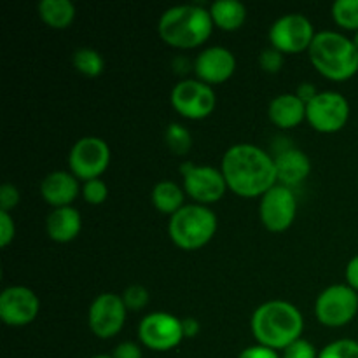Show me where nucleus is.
<instances>
[{
  "label": "nucleus",
  "mask_w": 358,
  "mask_h": 358,
  "mask_svg": "<svg viewBox=\"0 0 358 358\" xmlns=\"http://www.w3.org/2000/svg\"><path fill=\"white\" fill-rule=\"evenodd\" d=\"M227 187L243 198H254L268 192L276 180L275 157L252 143L229 147L220 164Z\"/></svg>",
  "instance_id": "nucleus-1"
},
{
  "label": "nucleus",
  "mask_w": 358,
  "mask_h": 358,
  "mask_svg": "<svg viewBox=\"0 0 358 358\" xmlns=\"http://www.w3.org/2000/svg\"><path fill=\"white\" fill-rule=\"evenodd\" d=\"M252 332L259 345L273 350H285L301 338L304 320L297 306L287 301H268L254 311Z\"/></svg>",
  "instance_id": "nucleus-2"
},
{
  "label": "nucleus",
  "mask_w": 358,
  "mask_h": 358,
  "mask_svg": "<svg viewBox=\"0 0 358 358\" xmlns=\"http://www.w3.org/2000/svg\"><path fill=\"white\" fill-rule=\"evenodd\" d=\"M161 38L173 48L191 49L212 35L213 20L208 9L196 3H182L164 10L157 24Z\"/></svg>",
  "instance_id": "nucleus-3"
},
{
  "label": "nucleus",
  "mask_w": 358,
  "mask_h": 358,
  "mask_svg": "<svg viewBox=\"0 0 358 358\" xmlns=\"http://www.w3.org/2000/svg\"><path fill=\"white\" fill-rule=\"evenodd\" d=\"M308 52L315 69L327 79L346 80L358 72L357 45L339 31H318Z\"/></svg>",
  "instance_id": "nucleus-4"
},
{
  "label": "nucleus",
  "mask_w": 358,
  "mask_h": 358,
  "mask_svg": "<svg viewBox=\"0 0 358 358\" xmlns=\"http://www.w3.org/2000/svg\"><path fill=\"white\" fill-rule=\"evenodd\" d=\"M217 231V215L205 205H184L170 217L168 233L173 243L184 250L203 247Z\"/></svg>",
  "instance_id": "nucleus-5"
},
{
  "label": "nucleus",
  "mask_w": 358,
  "mask_h": 358,
  "mask_svg": "<svg viewBox=\"0 0 358 358\" xmlns=\"http://www.w3.org/2000/svg\"><path fill=\"white\" fill-rule=\"evenodd\" d=\"M358 311V294L350 285H331L322 290L315 303L318 322L327 327H343L355 318Z\"/></svg>",
  "instance_id": "nucleus-6"
},
{
  "label": "nucleus",
  "mask_w": 358,
  "mask_h": 358,
  "mask_svg": "<svg viewBox=\"0 0 358 358\" xmlns=\"http://www.w3.org/2000/svg\"><path fill=\"white\" fill-rule=\"evenodd\" d=\"M108 163H110V149L100 136H83L70 149V170L84 182L100 178V175L107 170Z\"/></svg>",
  "instance_id": "nucleus-7"
},
{
  "label": "nucleus",
  "mask_w": 358,
  "mask_h": 358,
  "mask_svg": "<svg viewBox=\"0 0 358 358\" xmlns=\"http://www.w3.org/2000/svg\"><path fill=\"white\" fill-rule=\"evenodd\" d=\"M315 35L313 23L301 13L283 14L269 28V41L280 52H301L310 49Z\"/></svg>",
  "instance_id": "nucleus-8"
},
{
  "label": "nucleus",
  "mask_w": 358,
  "mask_h": 358,
  "mask_svg": "<svg viewBox=\"0 0 358 358\" xmlns=\"http://www.w3.org/2000/svg\"><path fill=\"white\" fill-rule=\"evenodd\" d=\"M180 173L184 177V191L198 203H215L226 194L227 182L220 168L187 161L180 164Z\"/></svg>",
  "instance_id": "nucleus-9"
},
{
  "label": "nucleus",
  "mask_w": 358,
  "mask_h": 358,
  "mask_svg": "<svg viewBox=\"0 0 358 358\" xmlns=\"http://www.w3.org/2000/svg\"><path fill=\"white\" fill-rule=\"evenodd\" d=\"M350 103L338 91H322L306 103V119L317 131H339L348 122Z\"/></svg>",
  "instance_id": "nucleus-10"
},
{
  "label": "nucleus",
  "mask_w": 358,
  "mask_h": 358,
  "mask_svg": "<svg viewBox=\"0 0 358 358\" xmlns=\"http://www.w3.org/2000/svg\"><path fill=\"white\" fill-rule=\"evenodd\" d=\"M297 212V199L292 189L275 184L261 196L259 215L264 227L271 233H282L292 226Z\"/></svg>",
  "instance_id": "nucleus-11"
},
{
  "label": "nucleus",
  "mask_w": 358,
  "mask_h": 358,
  "mask_svg": "<svg viewBox=\"0 0 358 358\" xmlns=\"http://www.w3.org/2000/svg\"><path fill=\"white\" fill-rule=\"evenodd\" d=\"M138 338L147 348L156 350V352H168L180 345L185 336L182 320L164 311H154L140 322Z\"/></svg>",
  "instance_id": "nucleus-12"
},
{
  "label": "nucleus",
  "mask_w": 358,
  "mask_h": 358,
  "mask_svg": "<svg viewBox=\"0 0 358 358\" xmlns=\"http://www.w3.org/2000/svg\"><path fill=\"white\" fill-rule=\"evenodd\" d=\"M171 105L187 119H203L215 108V93L212 86L199 79H185L171 90Z\"/></svg>",
  "instance_id": "nucleus-13"
},
{
  "label": "nucleus",
  "mask_w": 358,
  "mask_h": 358,
  "mask_svg": "<svg viewBox=\"0 0 358 358\" xmlns=\"http://www.w3.org/2000/svg\"><path fill=\"white\" fill-rule=\"evenodd\" d=\"M126 308L124 301L121 296L112 292H103L91 303L90 315V327L94 336L101 339H110L119 334L126 322Z\"/></svg>",
  "instance_id": "nucleus-14"
},
{
  "label": "nucleus",
  "mask_w": 358,
  "mask_h": 358,
  "mask_svg": "<svg viewBox=\"0 0 358 358\" xmlns=\"http://www.w3.org/2000/svg\"><path fill=\"white\" fill-rule=\"evenodd\" d=\"M41 301L28 287H7L0 294V318L10 327H23L31 324L38 315Z\"/></svg>",
  "instance_id": "nucleus-15"
},
{
  "label": "nucleus",
  "mask_w": 358,
  "mask_h": 358,
  "mask_svg": "<svg viewBox=\"0 0 358 358\" xmlns=\"http://www.w3.org/2000/svg\"><path fill=\"white\" fill-rule=\"evenodd\" d=\"M194 70L203 83L219 84L233 76L236 70V58L224 45H210L196 56Z\"/></svg>",
  "instance_id": "nucleus-16"
},
{
  "label": "nucleus",
  "mask_w": 358,
  "mask_h": 358,
  "mask_svg": "<svg viewBox=\"0 0 358 358\" xmlns=\"http://www.w3.org/2000/svg\"><path fill=\"white\" fill-rule=\"evenodd\" d=\"M79 182L77 177L70 171L56 170L51 171L44 180L41 182V194L49 205L55 208L70 206V203L79 196Z\"/></svg>",
  "instance_id": "nucleus-17"
},
{
  "label": "nucleus",
  "mask_w": 358,
  "mask_h": 358,
  "mask_svg": "<svg viewBox=\"0 0 358 358\" xmlns=\"http://www.w3.org/2000/svg\"><path fill=\"white\" fill-rule=\"evenodd\" d=\"M276 180L278 184L292 187L301 184L311 171V161L303 150L285 149L275 156Z\"/></svg>",
  "instance_id": "nucleus-18"
},
{
  "label": "nucleus",
  "mask_w": 358,
  "mask_h": 358,
  "mask_svg": "<svg viewBox=\"0 0 358 358\" xmlns=\"http://www.w3.org/2000/svg\"><path fill=\"white\" fill-rule=\"evenodd\" d=\"M268 114L273 124L289 129L306 119V103L296 93H283L273 98Z\"/></svg>",
  "instance_id": "nucleus-19"
},
{
  "label": "nucleus",
  "mask_w": 358,
  "mask_h": 358,
  "mask_svg": "<svg viewBox=\"0 0 358 358\" xmlns=\"http://www.w3.org/2000/svg\"><path fill=\"white\" fill-rule=\"evenodd\" d=\"M80 227H83V217H80L79 210H76L73 206L55 208L45 220L49 238L58 243H69L73 238H77Z\"/></svg>",
  "instance_id": "nucleus-20"
},
{
  "label": "nucleus",
  "mask_w": 358,
  "mask_h": 358,
  "mask_svg": "<svg viewBox=\"0 0 358 358\" xmlns=\"http://www.w3.org/2000/svg\"><path fill=\"white\" fill-rule=\"evenodd\" d=\"M213 24L227 31L238 30L245 23L247 7L240 0H215L210 6Z\"/></svg>",
  "instance_id": "nucleus-21"
},
{
  "label": "nucleus",
  "mask_w": 358,
  "mask_h": 358,
  "mask_svg": "<svg viewBox=\"0 0 358 358\" xmlns=\"http://www.w3.org/2000/svg\"><path fill=\"white\" fill-rule=\"evenodd\" d=\"M184 189L173 180H161L152 189V203L161 213L173 215L184 206Z\"/></svg>",
  "instance_id": "nucleus-22"
},
{
  "label": "nucleus",
  "mask_w": 358,
  "mask_h": 358,
  "mask_svg": "<svg viewBox=\"0 0 358 358\" xmlns=\"http://www.w3.org/2000/svg\"><path fill=\"white\" fill-rule=\"evenodd\" d=\"M38 16L52 28H65L76 17V6L70 0H41Z\"/></svg>",
  "instance_id": "nucleus-23"
},
{
  "label": "nucleus",
  "mask_w": 358,
  "mask_h": 358,
  "mask_svg": "<svg viewBox=\"0 0 358 358\" xmlns=\"http://www.w3.org/2000/svg\"><path fill=\"white\" fill-rule=\"evenodd\" d=\"M72 63L83 76L96 77L103 72L105 62L103 56L91 48H79L72 56Z\"/></svg>",
  "instance_id": "nucleus-24"
},
{
  "label": "nucleus",
  "mask_w": 358,
  "mask_h": 358,
  "mask_svg": "<svg viewBox=\"0 0 358 358\" xmlns=\"http://www.w3.org/2000/svg\"><path fill=\"white\" fill-rule=\"evenodd\" d=\"M164 140H166L168 149L177 156H184L189 152L192 145V136L185 126L178 124V122H171L164 133Z\"/></svg>",
  "instance_id": "nucleus-25"
},
{
  "label": "nucleus",
  "mask_w": 358,
  "mask_h": 358,
  "mask_svg": "<svg viewBox=\"0 0 358 358\" xmlns=\"http://www.w3.org/2000/svg\"><path fill=\"white\" fill-rule=\"evenodd\" d=\"M332 17L339 27L358 31V0H336Z\"/></svg>",
  "instance_id": "nucleus-26"
},
{
  "label": "nucleus",
  "mask_w": 358,
  "mask_h": 358,
  "mask_svg": "<svg viewBox=\"0 0 358 358\" xmlns=\"http://www.w3.org/2000/svg\"><path fill=\"white\" fill-rule=\"evenodd\" d=\"M318 358H358V341L338 339L325 346Z\"/></svg>",
  "instance_id": "nucleus-27"
},
{
  "label": "nucleus",
  "mask_w": 358,
  "mask_h": 358,
  "mask_svg": "<svg viewBox=\"0 0 358 358\" xmlns=\"http://www.w3.org/2000/svg\"><path fill=\"white\" fill-rule=\"evenodd\" d=\"M122 301H124L126 308L131 311L143 310V308L149 304V290L143 285H129L126 287L124 292H122Z\"/></svg>",
  "instance_id": "nucleus-28"
},
{
  "label": "nucleus",
  "mask_w": 358,
  "mask_h": 358,
  "mask_svg": "<svg viewBox=\"0 0 358 358\" xmlns=\"http://www.w3.org/2000/svg\"><path fill=\"white\" fill-rule=\"evenodd\" d=\"M83 196L87 203L91 205H100L107 199L108 187L101 178H93V180H86L83 185Z\"/></svg>",
  "instance_id": "nucleus-29"
},
{
  "label": "nucleus",
  "mask_w": 358,
  "mask_h": 358,
  "mask_svg": "<svg viewBox=\"0 0 358 358\" xmlns=\"http://www.w3.org/2000/svg\"><path fill=\"white\" fill-rule=\"evenodd\" d=\"M283 358H318L317 350L306 339L299 338L283 350Z\"/></svg>",
  "instance_id": "nucleus-30"
},
{
  "label": "nucleus",
  "mask_w": 358,
  "mask_h": 358,
  "mask_svg": "<svg viewBox=\"0 0 358 358\" xmlns=\"http://www.w3.org/2000/svg\"><path fill=\"white\" fill-rule=\"evenodd\" d=\"M259 65L262 70L269 73H276L283 66V52H280L278 49L269 48L264 49L259 56Z\"/></svg>",
  "instance_id": "nucleus-31"
},
{
  "label": "nucleus",
  "mask_w": 358,
  "mask_h": 358,
  "mask_svg": "<svg viewBox=\"0 0 358 358\" xmlns=\"http://www.w3.org/2000/svg\"><path fill=\"white\" fill-rule=\"evenodd\" d=\"M17 203H20V191L10 182H6L0 187V210L2 212H9Z\"/></svg>",
  "instance_id": "nucleus-32"
},
{
  "label": "nucleus",
  "mask_w": 358,
  "mask_h": 358,
  "mask_svg": "<svg viewBox=\"0 0 358 358\" xmlns=\"http://www.w3.org/2000/svg\"><path fill=\"white\" fill-rule=\"evenodd\" d=\"M14 233H16L14 219L10 217L9 212H2L0 210V245L7 247L14 240Z\"/></svg>",
  "instance_id": "nucleus-33"
},
{
  "label": "nucleus",
  "mask_w": 358,
  "mask_h": 358,
  "mask_svg": "<svg viewBox=\"0 0 358 358\" xmlns=\"http://www.w3.org/2000/svg\"><path fill=\"white\" fill-rule=\"evenodd\" d=\"M112 358H142V350H140L136 343L124 341L115 346Z\"/></svg>",
  "instance_id": "nucleus-34"
},
{
  "label": "nucleus",
  "mask_w": 358,
  "mask_h": 358,
  "mask_svg": "<svg viewBox=\"0 0 358 358\" xmlns=\"http://www.w3.org/2000/svg\"><path fill=\"white\" fill-rule=\"evenodd\" d=\"M238 358H280V357L278 353H276V350L268 348V346H262V345H255V346H248V348H245Z\"/></svg>",
  "instance_id": "nucleus-35"
},
{
  "label": "nucleus",
  "mask_w": 358,
  "mask_h": 358,
  "mask_svg": "<svg viewBox=\"0 0 358 358\" xmlns=\"http://www.w3.org/2000/svg\"><path fill=\"white\" fill-rule=\"evenodd\" d=\"M345 276H346V282H348L346 285H350L353 290H357L358 292V255H355V257L346 264Z\"/></svg>",
  "instance_id": "nucleus-36"
},
{
  "label": "nucleus",
  "mask_w": 358,
  "mask_h": 358,
  "mask_svg": "<svg viewBox=\"0 0 358 358\" xmlns=\"http://www.w3.org/2000/svg\"><path fill=\"white\" fill-rule=\"evenodd\" d=\"M318 93H320V91H318L317 87H315V84H311V83H301L299 86H297V91H296V94L304 101V103H310V101L313 100Z\"/></svg>",
  "instance_id": "nucleus-37"
},
{
  "label": "nucleus",
  "mask_w": 358,
  "mask_h": 358,
  "mask_svg": "<svg viewBox=\"0 0 358 358\" xmlns=\"http://www.w3.org/2000/svg\"><path fill=\"white\" fill-rule=\"evenodd\" d=\"M182 329H184L185 338H194V336H198L199 332V322L196 320V318L187 317L182 320Z\"/></svg>",
  "instance_id": "nucleus-38"
},
{
  "label": "nucleus",
  "mask_w": 358,
  "mask_h": 358,
  "mask_svg": "<svg viewBox=\"0 0 358 358\" xmlns=\"http://www.w3.org/2000/svg\"><path fill=\"white\" fill-rule=\"evenodd\" d=\"M353 44H355L357 49H358V31H355V37H353Z\"/></svg>",
  "instance_id": "nucleus-39"
},
{
  "label": "nucleus",
  "mask_w": 358,
  "mask_h": 358,
  "mask_svg": "<svg viewBox=\"0 0 358 358\" xmlns=\"http://www.w3.org/2000/svg\"><path fill=\"white\" fill-rule=\"evenodd\" d=\"M91 358H112L110 355H96V357H91Z\"/></svg>",
  "instance_id": "nucleus-40"
}]
</instances>
